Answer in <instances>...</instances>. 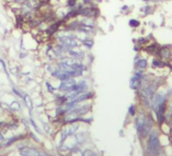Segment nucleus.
I'll return each mask as SVG.
<instances>
[{"instance_id":"nucleus-14","label":"nucleus","mask_w":172,"mask_h":156,"mask_svg":"<svg viewBox=\"0 0 172 156\" xmlns=\"http://www.w3.org/2000/svg\"><path fill=\"white\" fill-rule=\"evenodd\" d=\"M46 86H47V89L49 90V92H51V93H54L55 92V90H56V88L55 87H53L52 86V84L50 83V82H46Z\"/></svg>"},{"instance_id":"nucleus-4","label":"nucleus","mask_w":172,"mask_h":156,"mask_svg":"<svg viewBox=\"0 0 172 156\" xmlns=\"http://www.w3.org/2000/svg\"><path fill=\"white\" fill-rule=\"evenodd\" d=\"M59 43L67 46L69 49H77L79 47V43L76 41V39L73 36L69 35H63V36H58Z\"/></svg>"},{"instance_id":"nucleus-22","label":"nucleus","mask_w":172,"mask_h":156,"mask_svg":"<svg viewBox=\"0 0 172 156\" xmlns=\"http://www.w3.org/2000/svg\"><path fill=\"white\" fill-rule=\"evenodd\" d=\"M83 1H84V3H88L89 1H90V0H83Z\"/></svg>"},{"instance_id":"nucleus-16","label":"nucleus","mask_w":172,"mask_h":156,"mask_svg":"<svg viewBox=\"0 0 172 156\" xmlns=\"http://www.w3.org/2000/svg\"><path fill=\"white\" fill-rule=\"evenodd\" d=\"M67 6H68V7H70V8H74L76 6V0H68Z\"/></svg>"},{"instance_id":"nucleus-9","label":"nucleus","mask_w":172,"mask_h":156,"mask_svg":"<svg viewBox=\"0 0 172 156\" xmlns=\"http://www.w3.org/2000/svg\"><path fill=\"white\" fill-rule=\"evenodd\" d=\"M67 54H69L72 58L77 59V60H83L85 55L84 52L81 50H76V49H69L67 51Z\"/></svg>"},{"instance_id":"nucleus-5","label":"nucleus","mask_w":172,"mask_h":156,"mask_svg":"<svg viewBox=\"0 0 172 156\" xmlns=\"http://www.w3.org/2000/svg\"><path fill=\"white\" fill-rule=\"evenodd\" d=\"M19 153L21 156H48L46 152L36 148H22L19 150Z\"/></svg>"},{"instance_id":"nucleus-19","label":"nucleus","mask_w":172,"mask_h":156,"mask_svg":"<svg viewBox=\"0 0 172 156\" xmlns=\"http://www.w3.org/2000/svg\"><path fill=\"white\" fill-rule=\"evenodd\" d=\"M130 115L131 116L135 115V105H131L130 107Z\"/></svg>"},{"instance_id":"nucleus-7","label":"nucleus","mask_w":172,"mask_h":156,"mask_svg":"<svg viewBox=\"0 0 172 156\" xmlns=\"http://www.w3.org/2000/svg\"><path fill=\"white\" fill-rule=\"evenodd\" d=\"M95 14V9L89 6H83L82 8L79 9V15H82L84 17L91 18Z\"/></svg>"},{"instance_id":"nucleus-13","label":"nucleus","mask_w":172,"mask_h":156,"mask_svg":"<svg viewBox=\"0 0 172 156\" xmlns=\"http://www.w3.org/2000/svg\"><path fill=\"white\" fill-rule=\"evenodd\" d=\"M137 66L140 69H145L147 67V61L145 59H141V60H139L137 62Z\"/></svg>"},{"instance_id":"nucleus-8","label":"nucleus","mask_w":172,"mask_h":156,"mask_svg":"<svg viewBox=\"0 0 172 156\" xmlns=\"http://www.w3.org/2000/svg\"><path fill=\"white\" fill-rule=\"evenodd\" d=\"M164 101H166V97H165V95L163 93H157L156 95L154 96L153 97V108H154V111L156 112L157 111V108L158 107L161 105V104H163Z\"/></svg>"},{"instance_id":"nucleus-11","label":"nucleus","mask_w":172,"mask_h":156,"mask_svg":"<svg viewBox=\"0 0 172 156\" xmlns=\"http://www.w3.org/2000/svg\"><path fill=\"white\" fill-rule=\"evenodd\" d=\"M82 44H83L86 48H88V49H91L92 47H93V44H94V42H93V40L92 39H89V38H85L82 40Z\"/></svg>"},{"instance_id":"nucleus-2","label":"nucleus","mask_w":172,"mask_h":156,"mask_svg":"<svg viewBox=\"0 0 172 156\" xmlns=\"http://www.w3.org/2000/svg\"><path fill=\"white\" fill-rule=\"evenodd\" d=\"M147 152L150 156H158L160 153V142L159 137H158V133L156 131H153L149 134Z\"/></svg>"},{"instance_id":"nucleus-17","label":"nucleus","mask_w":172,"mask_h":156,"mask_svg":"<svg viewBox=\"0 0 172 156\" xmlns=\"http://www.w3.org/2000/svg\"><path fill=\"white\" fill-rule=\"evenodd\" d=\"M83 156H96V155H95L94 152H92L91 150H86L83 153Z\"/></svg>"},{"instance_id":"nucleus-18","label":"nucleus","mask_w":172,"mask_h":156,"mask_svg":"<svg viewBox=\"0 0 172 156\" xmlns=\"http://www.w3.org/2000/svg\"><path fill=\"white\" fill-rule=\"evenodd\" d=\"M31 123H32V126H34L35 130H36V131H37L38 133H39V129L38 128V126H37V124H36V123H35V121H34V120H32V118H31Z\"/></svg>"},{"instance_id":"nucleus-6","label":"nucleus","mask_w":172,"mask_h":156,"mask_svg":"<svg viewBox=\"0 0 172 156\" xmlns=\"http://www.w3.org/2000/svg\"><path fill=\"white\" fill-rule=\"evenodd\" d=\"M75 83H76L75 78H70V79H67V80L61 81L60 86H59V90L67 92V93H68V92L71 91L72 86H73Z\"/></svg>"},{"instance_id":"nucleus-3","label":"nucleus","mask_w":172,"mask_h":156,"mask_svg":"<svg viewBox=\"0 0 172 156\" xmlns=\"http://www.w3.org/2000/svg\"><path fill=\"white\" fill-rule=\"evenodd\" d=\"M154 92H155V86L151 84L143 86V88L141 89L140 96L145 105H147V107L150 105V101H151V98L153 97Z\"/></svg>"},{"instance_id":"nucleus-20","label":"nucleus","mask_w":172,"mask_h":156,"mask_svg":"<svg viewBox=\"0 0 172 156\" xmlns=\"http://www.w3.org/2000/svg\"><path fill=\"white\" fill-rule=\"evenodd\" d=\"M130 25L132 26H138L139 25V22L137 21H133V19H132V21H130Z\"/></svg>"},{"instance_id":"nucleus-15","label":"nucleus","mask_w":172,"mask_h":156,"mask_svg":"<svg viewBox=\"0 0 172 156\" xmlns=\"http://www.w3.org/2000/svg\"><path fill=\"white\" fill-rule=\"evenodd\" d=\"M18 139H21V137H13V138H11V139H9V140H7V142H6V143L4 144V146H8V145H10V144H12L14 141H17Z\"/></svg>"},{"instance_id":"nucleus-12","label":"nucleus","mask_w":172,"mask_h":156,"mask_svg":"<svg viewBox=\"0 0 172 156\" xmlns=\"http://www.w3.org/2000/svg\"><path fill=\"white\" fill-rule=\"evenodd\" d=\"M15 19H16V25H17V26H21L24 25V14H15Z\"/></svg>"},{"instance_id":"nucleus-1","label":"nucleus","mask_w":172,"mask_h":156,"mask_svg":"<svg viewBox=\"0 0 172 156\" xmlns=\"http://www.w3.org/2000/svg\"><path fill=\"white\" fill-rule=\"evenodd\" d=\"M136 126H137V130L142 137H146L151 133L152 126L153 123L150 118L146 117L144 115H140L136 120Z\"/></svg>"},{"instance_id":"nucleus-21","label":"nucleus","mask_w":172,"mask_h":156,"mask_svg":"<svg viewBox=\"0 0 172 156\" xmlns=\"http://www.w3.org/2000/svg\"><path fill=\"white\" fill-rule=\"evenodd\" d=\"M15 3H17V4H24V3L26 1V0H13Z\"/></svg>"},{"instance_id":"nucleus-10","label":"nucleus","mask_w":172,"mask_h":156,"mask_svg":"<svg viewBox=\"0 0 172 156\" xmlns=\"http://www.w3.org/2000/svg\"><path fill=\"white\" fill-rule=\"evenodd\" d=\"M140 84H141V78L134 75L133 78L131 79V87L133 89H137L140 86Z\"/></svg>"}]
</instances>
